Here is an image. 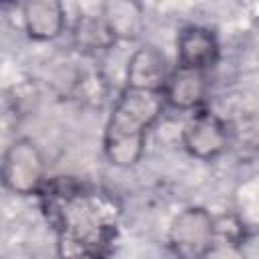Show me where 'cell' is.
Listing matches in <instances>:
<instances>
[{"label":"cell","instance_id":"obj_1","mask_svg":"<svg viewBox=\"0 0 259 259\" xmlns=\"http://www.w3.org/2000/svg\"><path fill=\"white\" fill-rule=\"evenodd\" d=\"M42 208L57 233L59 259H109L117 239V200L73 180H55L42 190Z\"/></svg>","mask_w":259,"mask_h":259},{"label":"cell","instance_id":"obj_2","mask_svg":"<svg viewBox=\"0 0 259 259\" xmlns=\"http://www.w3.org/2000/svg\"><path fill=\"white\" fill-rule=\"evenodd\" d=\"M164 93L127 87L119 93L103 132V150L117 168H130L140 162L146 146V134L164 109Z\"/></svg>","mask_w":259,"mask_h":259},{"label":"cell","instance_id":"obj_3","mask_svg":"<svg viewBox=\"0 0 259 259\" xmlns=\"http://www.w3.org/2000/svg\"><path fill=\"white\" fill-rule=\"evenodd\" d=\"M2 182L14 194H36L45 184V162L28 138L14 140L2 158Z\"/></svg>","mask_w":259,"mask_h":259},{"label":"cell","instance_id":"obj_4","mask_svg":"<svg viewBox=\"0 0 259 259\" xmlns=\"http://www.w3.org/2000/svg\"><path fill=\"white\" fill-rule=\"evenodd\" d=\"M168 243L178 259H204L214 243V219L200 206H188L174 217Z\"/></svg>","mask_w":259,"mask_h":259},{"label":"cell","instance_id":"obj_5","mask_svg":"<svg viewBox=\"0 0 259 259\" xmlns=\"http://www.w3.org/2000/svg\"><path fill=\"white\" fill-rule=\"evenodd\" d=\"M182 144L194 158H217L227 148V127L212 111H198L186 121L182 130Z\"/></svg>","mask_w":259,"mask_h":259},{"label":"cell","instance_id":"obj_6","mask_svg":"<svg viewBox=\"0 0 259 259\" xmlns=\"http://www.w3.org/2000/svg\"><path fill=\"white\" fill-rule=\"evenodd\" d=\"M164 101L178 109H194L206 95V75L198 69L176 67L164 83Z\"/></svg>","mask_w":259,"mask_h":259},{"label":"cell","instance_id":"obj_7","mask_svg":"<svg viewBox=\"0 0 259 259\" xmlns=\"http://www.w3.org/2000/svg\"><path fill=\"white\" fill-rule=\"evenodd\" d=\"M219 59V42L208 28L186 26L178 36V63L186 69L206 71Z\"/></svg>","mask_w":259,"mask_h":259},{"label":"cell","instance_id":"obj_8","mask_svg":"<svg viewBox=\"0 0 259 259\" xmlns=\"http://www.w3.org/2000/svg\"><path fill=\"white\" fill-rule=\"evenodd\" d=\"M168 79L166 59L154 47L138 49L127 63V87L162 91Z\"/></svg>","mask_w":259,"mask_h":259},{"label":"cell","instance_id":"obj_9","mask_svg":"<svg viewBox=\"0 0 259 259\" xmlns=\"http://www.w3.org/2000/svg\"><path fill=\"white\" fill-rule=\"evenodd\" d=\"M65 10L57 0H34L24 4V28L34 40H51L63 32Z\"/></svg>","mask_w":259,"mask_h":259},{"label":"cell","instance_id":"obj_10","mask_svg":"<svg viewBox=\"0 0 259 259\" xmlns=\"http://www.w3.org/2000/svg\"><path fill=\"white\" fill-rule=\"evenodd\" d=\"M117 32L105 16H81L73 28L75 45L85 53H101L113 47Z\"/></svg>","mask_w":259,"mask_h":259},{"label":"cell","instance_id":"obj_11","mask_svg":"<svg viewBox=\"0 0 259 259\" xmlns=\"http://www.w3.org/2000/svg\"><path fill=\"white\" fill-rule=\"evenodd\" d=\"M204 259H243L241 245L214 237V243H212V247H210V251L206 253Z\"/></svg>","mask_w":259,"mask_h":259}]
</instances>
